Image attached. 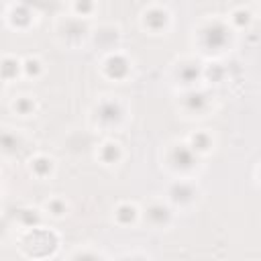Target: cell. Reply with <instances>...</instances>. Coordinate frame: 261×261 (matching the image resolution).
<instances>
[{"label":"cell","mask_w":261,"mask_h":261,"mask_svg":"<svg viewBox=\"0 0 261 261\" xmlns=\"http://www.w3.org/2000/svg\"><path fill=\"white\" fill-rule=\"evenodd\" d=\"M102 159L104 161H114V159H117L119 157V147H117V145H112V143H108V145H104V147H102Z\"/></svg>","instance_id":"cell-9"},{"label":"cell","mask_w":261,"mask_h":261,"mask_svg":"<svg viewBox=\"0 0 261 261\" xmlns=\"http://www.w3.org/2000/svg\"><path fill=\"white\" fill-rule=\"evenodd\" d=\"M25 70L29 71V74H37L39 71V61L37 59H27L25 61Z\"/></svg>","instance_id":"cell-13"},{"label":"cell","mask_w":261,"mask_h":261,"mask_svg":"<svg viewBox=\"0 0 261 261\" xmlns=\"http://www.w3.org/2000/svg\"><path fill=\"white\" fill-rule=\"evenodd\" d=\"M124 261H143V259H139V257H129V259H124Z\"/></svg>","instance_id":"cell-16"},{"label":"cell","mask_w":261,"mask_h":261,"mask_svg":"<svg viewBox=\"0 0 261 261\" xmlns=\"http://www.w3.org/2000/svg\"><path fill=\"white\" fill-rule=\"evenodd\" d=\"M51 208L55 210V214H61V212H64V206H61L59 202H51Z\"/></svg>","instance_id":"cell-15"},{"label":"cell","mask_w":261,"mask_h":261,"mask_svg":"<svg viewBox=\"0 0 261 261\" xmlns=\"http://www.w3.org/2000/svg\"><path fill=\"white\" fill-rule=\"evenodd\" d=\"M15 108H18V110L23 112V114H27L31 108H33V102H31V100H27V98H20V100L15 104Z\"/></svg>","instance_id":"cell-12"},{"label":"cell","mask_w":261,"mask_h":261,"mask_svg":"<svg viewBox=\"0 0 261 261\" xmlns=\"http://www.w3.org/2000/svg\"><path fill=\"white\" fill-rule=\"evenodd\" d=\"M206 45L208 47H221L225 45V41H226V29L223 25H212V27H208L206 29Z\"/></svg>","instance_id":"cell-1"},{"label":"cell","mask_w":261,"mask_h":261,"mask_svg":"<svg viewBox=\"0 0 261 261\" xmlns=\"http://www.w3.org/2000/svg\"><path fill=\"white\" fill-rule=\"evenodd\" d=\"M76 261H100L96 255H92V253H82L76 257Z\"/></svg>","instance_id":"cell-14"},{"label":"cell","mask_w":261,"mask_h":261,"mask_svg":"<svg viewBox=\"0 0 261 261\" xmlns=\"http://www.w3.org/2000/svg\"><path fill=\"white\" fill-rule=\"evenodd\" d=\"M174 163L180 165V168H192L194 165V149H188V147H175L174 149Z\"/></svg>","instance_id":"cell-3"},{"label":"cell","mask_w":261,"mask_h":261,"mask_svg":"<svg viewBox=\"0 0 261 261\" xmlns=\"http://www.w3.org/2000/svg\"><path fill=\"white\" fill-rule=\"evenodd\" d=\"M186 104L190 110H202L206 106V98L202 94H190V96L186 98Z\"/></svg>","instance_id":"cell-7"},{"label":"cell","mask_w":261,"mask_h":261,"mask_svg":"<svg viewBox=\"0 0 261 261\" xmlns=\"http://www.w3.org/2000/svg\"><path fill=\"white\" fill-rule=\"evenodd\" d=\"M31 168L35 170V174H39V175H45L49 170H51V161L47 159V157H37L35 161H33V165Z\"/></svg>","instance_id":"cell-8"},{"label":"cell","mask_w":261,"mask_h":261,"mask_svg":"<svg viewBox=\"0 0 261 261\" xmlns=\"http://www.w3.org/2000/svg\"><path fill=\"white\" fill-rule=\"evenodd\" d=\"M117 218H119V223L122 225H129L135 221V208L129 206V204H122L117 208Z\"/></svg>","instance_id":"cell-6"},{"label":"cell","mask_w":261,"mask_h":261,"mask_svg":"<svg viewBox=\"0 0 261 261\" xmlns=\"http://www.w3.org/2000/svg\"><path fill=\"white\" fill-rule=\"evenodd\" d=\"M147 23H149L153 29H157L159 25L165 23V13H161V10H151V13L147 15Z\"/></svg>","instance_id":"cell-11"},{"label":"cell","mask_w":261,"mask_h":261,"mask_svg":"<svg viewBox=\"0 0 261 261\" xmlns=\"http://www.w3.org/2000/svg\"><path fill=\"white\" fill-rule=\"evenodd\" d=\"M168 216H170V210H168L165 206H161V204H153V206L149 208V218H151L153 223L161 225V223L168 221Z\"/></svg>","instance_id":"cell-5"},{"label":"cell","mask_w":261,"mask_h":261,"mask_svg":"<svg viewBox=\"0 0 261 261\" xmlns=\"http://www.w3.org/2000/svg\"><path fill=\"white\" fill-rule=\"evenodd\" d=\"M127 61H124L121 55H112L108 57L106 61V71H108V76L110 78H122L124 74H127Z\"/></svg>","instance_id":"cell-2"},{"label":"cell","mask_w":261,"mask_h":261,"mask_svg":"<svg viewBox=\"0 0 261 261\" xmlns=\"http://www.w3.org/2000/svg\"><path fill=\"white\" fill-rule=\"evenodd\" d=\"M98 117L102 121H106V122H114L121 117V110H119V106L114 102H104V104H100V108H98Z\"/></svg>","instance_id":"cell-4"},{"label":"cell","mask_w":261,"mask_h":261,"mask_svg":"<svg viewBox=\"0 0 261 261\" xmlns=\"http://www.w3.org/2000/svg\"><path fill=\"white\" fill-rule=\"evenodd\" d=\"M208 145H210V141H208V137L204 133H198V135H194L192 137V149L196 151H204V149H208Z\"/></svg>","instance_id":"cell-10"}]
</instances>
